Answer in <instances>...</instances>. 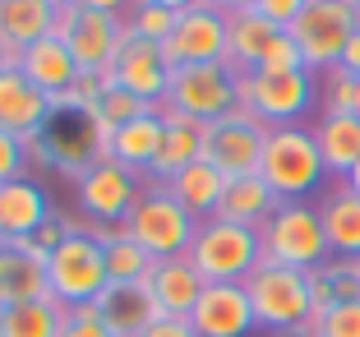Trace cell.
<instances>
[{"label": "cell", "mask_w": 360, "mask_h": 337, "mask_svg": "<svg viewBox=\"0 0 360 337\" xmlns=\"http://www.w3.org/2000/svg\"><path fill=\"white\" fill-rule=\"evenodd\" d=\"M245 291H250V305H255V319L264 333L277 337H305L309 324H314V310H309V273L286 264H264L245 277Z\"/></svg>", "instance_id": "6da1fadb"}, {"label": "cell", "mask_w": 360, "mask_h": 337, "mask_svg": "<svg viewBox=\"0 0 360 337\" xmlns=\"http://www.w3.org/2000/svg\"><path fill=\"white\" fill-rule=\"evenodd\" d=\"M259 176L277 190V199H309L323 185L328 167L319 153V139L309 125H268V144H264V167Z\"/></svg>", "instance_id": "7a4b0ae2"}, {"label": "cell", "mask_w": 360, "mask_h": 337, "mask_svg": "<svg viewBox=\"0 0 360 337\" xmlns=\"http://www.w3.org/2000/svg\"><path fill=\"white\" fill-rule=\"evenodd\" d=\"M236 106H240V74L226 61L171 70L167 97H162V111L185 116V120H194V125H212V120L231 116Z\"/></svg>", "instance_id": "3957f363"}, {"label": "cell", "mask_w": 360, "mask_h": 337, "mask_svg": "<svg viewBox=\"0 0 360 337\" xmlns=\"http://www.w3.org/2000/svg\"><path fill=\"white\" fill-rule=\"evenodd\" d=\"M264 236V259L286 268H300V273H314L333 259L328 250V231H323V217H319V203L309 199H286L273 217L259 227Z\"/></svg>", "instance_id": "277c9868"}, {"label": "cell", "mask_w": 360, "mask_h": 337, "mask_svg": "<svg viewBox=\"0 0 360 337\" xmlns=\"http://www.w3.org/2000/svg\"><path fill=\"white\" fill-rule=\"evenodd\" d=\"M190 264L199 268L203 282H245L264 264V236L255 227H236V222L208 217L194 231Z\"/></svg>", "instance_id": "5b68a950"}, {"label": "cell", "mask_w": 360, "mask_h": 337, "mask_svg": "<svg viewBox=\"0 0 360 337\" xmlns=\"http://www.w3.org/2000/svg\"><path fill=\"white\" fill-rule=\"evenodd\" d=\"M125 231L134 236L148 259H180L190 254L194 245V231H199V217H194L167 185H143V199L134 203V212L125 217Z\"/></svg>", "instance_id": "8992f818"}, {"label": "cell", "mask_w": 360, "mask_h": 337, "mask_svg": "<svg viewBox=\"0 0 360 337\" xmlns=\"http://www.w3.org/2000/svg\"><path fill=\"white\" fill-rule=\"evenodd\" d=\"M319 74L291 70V74H240V106L250 116H259L264 125H300L319 106Z\"/></svg>", "instance_id": "52a82bcc"}, {"label": "cell", "mask_w": 360, "mask_h": 337, "mask_svg": "<svg viewBox=\"0 0 360 337\" xmlns=\"http://www.w3.org/2000/svg\"><path fill=\"white\" fill-rule=\"evenodd\" d=\"M46 286H51V295L65 310L70 305H97V295L111 286L102 241L93 231H70L65 245L46 259Z\"/></svg>", "instance_id": "ba28073f"}, {"label": "cell", "mask_w": 360, "mask_h": 337, "mask_svg": "<svg viewBox=\"0 0 360 337\" xmlns=\"http://www.w3.org/2000/svg\"><path fill=\"white\" fill-rule=\"evenodd\" d=\"M291 42L305 56V70L328 74L342 65V51L356 37V0H309L305 14L291 23Z\"/></svg>", "instance_id": "9c48e42d"}, {"label": "cell", "mask_w": 360, "mask_h": 337, "mask_svg": "<svg viewBox=\"0 0 360 337\" xmlns=\"http://www.w3.org/2000/svg\"><path fill=\"white\" fill-rule=\"evenodd\" d=\"M139 199H143V176L125 171L111 158H93L75 180V203L93 227H125Z\"/></svg>", "instance_id": "30bf717a"}, {"label": "cell", "mask_w": 360, "mask_h": 337, "mask_svg": "<svg viewBox=\"0 0 360 337\" xmlns=\"http://www.w3.org/2000/svg\"><path fill=\"white\" fill-rule=\"evenodd\" d=\"M56 37L70 46V56L79 61V70H84V74L106 79L111 65H116L120 42H125V19H111V14L88 10L84 0H75V5H60Z\"/></svg>", "instance_id": "8fae6325"}, {"label": "cell", "mask_w": 360, "mask_h": 337, "mask_svg": "<svg viewBox=\"0 0 360 337\" xmlns=\"http://www.w3.org/2000/svg\"><path fill=\"white\" fill-rule=\"evenodd\" d=\"M264 144H268V125L259 116H250L245 106H236L231 116L203 125V162H212L226 180L259 176V167H264Z\"/></svg>", "instance_id": "7c38bea8"}, {"label": "cell", "mask_w": 360, "mask_h": 337, "mask_svg": "<svg viewBox=\"0 0 360 337\" xmlns=\"http://www.w3.org/2000/svg\"><path fill=\"white\" fill-rule=\"evenodd\" d=\"M226 42H231V19L212 5H194L176 19V32L162 42V56H167L171 70L180 65H217L226 61Z\"/></svg>", "instance_id": "4fadbf2b"}, {"label": "cell", "mask_w": 360, "mask_h": 337, "mask_svg": "<svg viewBox=\"0 0 360 337\" xmlns=\"http://www.w3.org/2000/svg\"><path fill=\"white\" fill-rule=\"evenodd\" d=\"M106 84L125 88V93H134L139 102H148V106H162L167 84H171V65H167L158 42H143V37H134L125 28V42L116 51V65L106 74Z\"/></svg>", "instance_id": "5bb4252c"}, {"label": "cell", "mask_w": 360, "mask_h": 337, "mask_svg": "<svg viewBox=\"0 0 360 337\" xmlns=\"http://www.w3.org/2000/svg\"><path fill=\"white\" fill-rule=\"evenodd\" d=\"M199 337H250L259 328L245 282H208L190 314Z\"/></svg>", "instance_id": "9a60e30c"}, {"label": "cell", "mask_w": 360, "mask_h": 337, "mask_svg": "<svg viewBox=\"0 0 360 337\" xmlns=\"http://www.w3.org/2000/svg\"><path fill=\"white\" fill-rule=\"evenodd\" d=\"M56 116V102L37 84H28V74L19 65L0 70V129H10L19 139H37L46 129V120Z\"/></svg>", "instance_id": "2e32d148"}, {"label": "cell", "mask_w": 360, "mask_h": 337, "mask_svg": "<svg viewBox=\"0 0 360 337\" xmlns=\"http://www.w3.org/2000/svg\"><path fill=\"white\" fill-rule=\"evenodd\" d=\"M143 286H148V295H153V305H158V314L190 319L208 282H203L199 268L190 264V254H180V259H153V268H148V277H143Z\"/></svg>", "instance_id": "e0dca14e"}, {"label": "cell", "mask_w": 360, "mask_h": 337, "mask_svg": "<svg viewBox=\"0 0 360 337\" xmlns=\"http://www.w3.org/2000/svg\"><path fill=\"white\" fill-rule=\"evenodd\" d=\"M162 139H167V120H162V111L153 106L148 116H139V120H129V125L111 129V134L97 144V158H111L125 171H134V176L148 180V167L158 162Z\"/></svg>", "instance_id": "ac0fdd59"}, {"label": "cell", "mask_w": 360, "mask_h": 337, "mask_svg": "<svg viewBox=\"0 0 360 337\" xmlns=\"http://www.w3.org/2000/svg\"><path fill=\"white\" fill-rule=\"evenodd\" d=\"M56 217L51 194L32 176H19L10 185H0V245L5 241H28Z\"/></svg>", "instance_id": "d6986e66"}, {"label": "cell", "mask_w": 360, "mask_h": 337, "mask_svg": "<svg viewBox=\"0 0 360 337\" xmlns=\"http://www.w3.org/2000/svg\"><path fill=\"white\" fill-rule=\"evenodd\" d=\"M19 70L28 74V84H37L51 102H60L65 93H75L79 79H84L79 61L70 56V46H65L56 32L42 37V42H32L28 51H19Z\"/></svg>", "instance_id": "ffe728a7"}, {"label": "cell", "mask_w": 360, "mask_h": 337, "mask_svg": "<svg viewBox=\"0 0 360 337\" xmlns=\"http://www.w3.org/2000/svg\"><path fill=\"white\" fill-rule=\"evenodd\" d=\"M56 19H60L56 0H0V46L19 61V51L51 37Z\"/></svg>", "instance_id": "44dd1931"}, {"label": "cell", "mask_w": 360, "mask_h": 337, "mask_svg": "<svg viewBox=\"0 0 360 337\" xmlns=\"http://www.w3.org/2000/svg\"><path fill=\"white\" fill-rule=\"evenodd\" d=\"M97 319L106 324V333L111 337H143L153 324H158V305H153L148 286H106L102 295H97Z\"/></svg>", "instance_id": "7402d4cb"}, {"label": "cell", "mask_w": 360, "mask_h": 337, "mask_svg": "<svg viewBox=\"0 0 360 337\" xmlns=\"http://www.w3.org/2000/svg\"><path fill=\"white\" fill-rule=\"evenodd\" d=\"M319 217H323V231H328L333 259H360V194L351 190L347 180L323 190Z\"/></svg>", "instance_id": "603a6c76"}, {"label": "cell", "mask_w": 360, "mask_h": 337, "mask_svg": "<svg viewBox=\"0 0 360 337\" xmlns=\"http://www.w3.org/2000/svg\"><path fill=\"white\" fill-rule=\"evenodd\" d=\"M51 295L46 286V259L19 250V245H0V310L5 305H28Z\"/></svg>", "instance_id": "cb8c5ba5"}, {"label": "cell", "mask_w": 360, "mask_h": 337, "mask_svg": "<svg viewBox=\"0 0 360 337\" xmlns=\"http://www.w3.org/2000/svg\"><path fill=\"white\" fill-rule=\"evenodd\" d=\"M162 120H167V139H162V148H158V162L148 167L153 185H171L190 162L203 158V125H194V120H185V116H171V111H162Z\"/></svg>", "instance_id": "d4e9b609"}, {"label": "cell", "mask_w": 360, "mask_h": 337, "mask_svg": "<svg viewBox=\"0 0 360 337\" xmlns=\"http://www.w3.org/2000/svg\"><path fill=\"white\" fill-rule=\"evenodd\" d=\"M309 129H314V139H319V153H323L328 176L347 180V171L360 162V116H347V111H323Z\"/></svg>", "instance_id": "484cf974"}, {"label": "cell", "mask_w": 360, "mask_h": 337, "mask_svg": "<svg viewBox=\"0 0 360 337\" xmlns=\"http://www.w3.org/2000/svg\"><path fill=\"white\" fill-rule=\"evenodd\" d=\"M277 208H282V199H277V190L268 185L264 176H236L231 185H226V194H222L217 217L236 222V227H255V231H259Z\"/></svg>", "instance_id": "4316f807"}, {"label": "cell", "mask_w": 360, "mask_h": 337, "mask_svg": "<svg viewBox=\"0 0 360 337\" xmlns=\"http://www.w3.org/2000/svg\"><path fill=\"white\" fill-rule=\"evenodd\" d=\"M277 32L273 23L264 19L259 10H240L231 14V42H226V65H231L236 74H255L259 65H264L268 46L277 42Z\"/></svg>", "instance_id": "83f0119b"}, {"label": "cell", "mask_w": 360, "mask_h": 337, "mask_svg": "<svg viewBox=\"0 0 360 337\" xmlns=\"http://www.w3.org/2000/svg\"><path fill=\"white\" fill-rule=\"evenodd\" d=\"M226 185H231V180H226L222 171L212 167V162H203V158H199V162H190V167L180 171V176L167 185V190L176 194V199L185 203V208H190L199 222H208V217H217V208H222Z\"/></svg>", "instance_id": "f1b7e54d"}, {"label": "cell", "mask_w": 360, "mask_h": 337, "mask_svg": "<svg viewBox=\"0 0 360 337\" xmlns=\"http://www.w3.org/2000/svg\"><path fill=\"white\" fill-rule=\"evenodd\" d=\"M93 236L102 241L106 273H111V282H116V286H139L143 277H148L153 259H148V250H143L125 227H93Z\"/></svg>", "instance_id": "f546056e"}, {"label": "cell", "mask_w": 360, "mask_h": 337, "mask_svg": "<svg viewBox=\"0 0 360 337\" xmlns=\"http://www.w3.org/2000/svg\"><path fill=\"white\" fill-rule=\"evenodd\" d=\"M60 324H65V305L56 295L0 310V337H60Z\"/></svg>", "instance_id": "4dcf8cb0"}, {"label": "cell", "mask_w": 360, "mask_h": 337, "mask_svg": "<svg viewBox=\"0 0 360 337\" xmlns=\"http://www.w3.org/2000/svg\"><path fill=\"white\" fill-rule=\"evenodd\" d=\"M153 106L148 102H139L134 93H125V88H116V84H102V93H97V102H93V129H97V144H102L111 129H120V125H129V120H139V116H148Z\"/></svg>", "instance_id": "1f68e13d"}, {"label": "cell", "mask_w": 360, "mask_h": 337, "mask_svg": "<svg viewBox=\"0 0 360 337\" xmlns=\"http://www.w3.org/2000/svg\"><path fill=\"white\" fill-rule=\"evenodd\" d=\"M176 10H167V5H158V0H134V10H129L125 28L134 32V37H143V42H167L171 32H176Z\"/></svg>", "instance_id": "d6a6232c"}, {"label": "cell", "mask_w": 360, "mask_h": 337, "mask_svg": "<svg viewBox=\"0 0 360 337\" xmlns=\"http://www.w3.org/2000/svg\"><path fill=\"white\" fill-rule=\"evenodd\" d=\"M323 111H347V116H360V74L347 70H328L323 74Z\"/></svg>", "instance_id": "836d02e7"}, {"label": "cell", "mask_w": 360, "mask_h": 337, "mask_svg": "<svg viewBox=\"0 0 360 337\" xmlns=\"http://www.w3.org/2000/svg\"><path fill=\"white\" fill-rule=\"evenodd\" d=\"M309 337H360V300L338 305V310H328L323 319H314Z\"/></svg>", "instance_id": "e575fe53"}, {"label": "cell", "mask_w": 360, "mask_h": 337, "mask_svg": "<svg viewBox=\"0 0 360 337\" xmlns=\"http://www.w3.org/2000/svg\"><path fill=\"white\" fill-rule=\"evenodd\" d=\"M19 176H28V139L0 129V185H10Z\"/></svg>", "instance_id": "d590c367"}, {"label": "cell", "mask_w": 360, "mask_h": 337, "mask_svg": "<svg viewBox=\"0 0 360 337\" xmlns=\"http://www.w3.org/2000/svg\"><path fill=\"white\" fill-rule=\"evenodd\" d=\"M259 70H268V74H291V70H305V56H300V46L291 42V32H277V42L268 46V56H264V65ZM314 74V70H309Z\"/></svg>", "instance_id": "8d00e7d4"}, {"label": "cell", "mask_w": 360, "mask_h": 337, "mask_svg": "<svg viewBox=\"0 0 360 337\" xmlns=\"http://www.w3.org/2000/svg\"><path fill=\"white\" fill-rule=\"evenodd\" d=\"M60 337H111V333L97 319V305H70L65 310V324H60Z\"/></svg>", "instance_id": "74e56055"}, {"label": "cell", "mask_w": 360, "mask_h": 337, "mask_svg": "<svg viewBox=\"0 0 360 337\" xmlns=\"http://www.w3.org/2000/svg\"><path fill=\"white\" fill-rule=\"evenodd\" d=\"M305 5H309V0H255V10L264 14L273 28H282V32L291 28L300 14H305Z\"/></svg>", "instance_id": "f35d334b"}, {"label": "cell", "mask_w": 360, "mask_h": 337, "mask_svg": "<svg viewBox=\"0 0 360 337\" xmlns=\"http://www.w3.org/2000/svg\"><path fill=\"white\" fill-rule=\"evenodd\" d=\"M143 337H199V333H194L190 319H171V314H162V319H158V324H153Z\"/></svg>", "instance_id": "ab89813d"}, {"label": "cell", "mask_w": 360, "mask_h": 337, "mask_svg": "<svg viewBox=\"0 0 360 337\" xmlns=\"http://www.w3.org/2000/svg\"><path fill=\"white\" fill-rule=\"evenodd\" d=\"M88 10H102L111 14V19H129V10H134V0H84Z\"/></svg>", "instance_id": "60d3db41"}, {"label": "cell", "mask_w": 360, "mask_h": 337, "mask_svg": "<svg viewBox=\"0 0 360 337\" xmlns=\"http://www.w3.org/2000/svg\"><path fill=\"white\" fill-rule=\"evenodd\" d=\"M338 70H347V74H360V32L347 42V51H342V65Z\"/></svg>", "instance_id": "b9f144b4"}, {"label": "cell", "mask_w": 360, "mask_h": 337, "mask_svg": "<svg viewBox=\"0 0 360 337\" xmlns=\"http://www.w3.org/2000/svg\"><path fill=\"white\" fill-rule=\"evenodd\" d=\"M203 5H212V10H222L226 19H231V14H240V10H255V0H203Z\"/></svg>", "instance_id": "7bdbcfd3"}, {"label": "cell", "mask_w": 360, "mask_h": 337, "mask_svg": "<svg viewBox=\"0 0 360 337\" xmlns=\"http://www.w3.org/2000/svg\"><path fill=\"white\" fill-rule=\"evenodd\" d=\"M158 5H167V10L185 14V10H194V5H199V0H158Z\"/></svg>", "instance_id": "ee69618b"}, {"label": "cell", "mask_w": 360, "mask_h": 337, "mask_svg": "<svg viewBox=\"0 0 360 337\" xmlns=\"http://www.w3.org/2000/svg\"><path fill=\"white\" fill-rule=\"evenodd\" d=\"M347 185H351V190H356V194H360V162H356V167H351V171H347Z\"/></svg>", "instance_id": "f6af8a7d"}, {"label": "cell", "mask_w": 360, "mask_h": 337, "mask_svg": "<svg viewBox=\"0 0 360 337\" xmlns=\"http://www.w3.org/2000/svg\"><path fill=\"white\" fill-rule=\"evenodd\" d=\"M10 65H19V61H14V56L5 51V46H0V70H10Z\"/></svg>", "instance_id": "bcb514c9"}, {"label": "cell", "mask_w": 360, "mask_h": 337, "mask_svg": "<svg viewBox=\"0 0 360 337\" xmlns=\"http://www.w3.org/2000/svg\"><path fill=\"white\" fill-rule=\"evenodd\" d=\"M356 32H360V0H356Z\"/></svg>", "instance_id": "7dc6e473"}, {"label": "cell", "mask_w": 360, "mask_h": 337, "mask_svg": "<svg viewBox=\"0 0 360 337\" xmlns=\"http://www.w3.org/2000/svg\"><path fill=\"white\" fill-rule=\"evenodd\" d=\"M305 337H309V333H305Z\"/></svg>", "instance_id": "c3c4849f"}]
</instances>
